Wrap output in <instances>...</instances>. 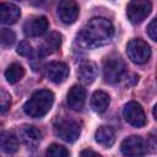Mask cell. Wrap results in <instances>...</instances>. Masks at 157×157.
<instances>
[{
	"label": "cell",
	"instance_id": "1",
	"mask_svg": "<svg viewBox=\"0 0 157 157\" xmlns=\"http://www.w3.org/2000/svg\"><path fill=\"white\" fill-rule=\"evenodd\" d=\"M114 34L112 22L104 17L91 18L78 34L80 42L87 48H97L110 42Z\"/></svg>",
	"mask_w": 157,
	"mask_h": 157
},
{
	"label": "cell",
	"instance_id": "2",
	"mask_svg": "<svg viewBox=\"0 0 157 157\" xmlns=\"http://www.w3.org/2000/svg\"><path fill=\"white\" fill-rule=\"evenodd\" d=\"M54 103V94L48 90L36 91L31 98L25 103L23 110L31 118H42L52 108Z\"/></svg>",
	"mask_w": 157,
	"mask_h": 157
},
{
	"label": "cell",
	"instance_id": "3",
	"mask_svg": "<svg viewBox=\"0 0 157 157\" xmlns=\"http://www.w3.org/2000/svg\"><path fill=\"white\" fill-rule=\"evenodd\" d=\"M126 53L129 59L135 64H145L151 56L150 45L141 38L131 39L126 45Z\"/></svg>",
	"mask_w": 157,
	"mask_h": 157
},
{
	"label": "cell",
	"instance_id": "4",
	"mask_svg": "<svg viewBox=\"0 0 157 157\" xmlns=\"http://www.w3.org/2000/svg\"><path fill=\"white\" fill-rule=\"evenodd\" d=\"M54 132L66 142H74L80 137L81 128L72 119H60L54 124Z\"/></svg>",
	"mask_w": 157,
	"mask_h": 157
},
{
	"label": "cell",
	"instance_id": "5",
	"mask_svg": "<svg viewBox=\"0 0 157 157\" xmlns=\"http://www.w3.org/2000/svg\"><path fill=\"white\" fill-rule=\"evenodd\" d=\"M120 151L125 157H142L147 152V145L141 136L131 135L123 140Z\"/></svg>",
	"mask_w": 157,
	"mask_h": 157
},
{
	"label": "cell",
	"instance_id": "6",
	"mask_svg": "<svg viewBox=\"0 0 157 157\" xmlns=\"http://www.w3.org/2000/svg\"><path fill=\"white\" fill-rule=\"evenodd\" d=\"M124 72H125V64L120 58L113 56V58H108L104 61L103 76H104V80L107 82L117 83L121 78Z\"/></svg>",
	"mask_w": 157,
	"mask_h": 157
},
{
	"label": "cell",
	"instance_id": "7",
	"mask_svg": "<svg viewBox=\"0 0 157 157\" xmlns=\"http://www.w3.org/2000/svg\"><path fill=\"white\" fill-rule=\"evenodd\" d=\"M123 115L124 119L132 126L135 128H141L146 124V115L145 112L141 107V104H139L137 102H129L125 104L124 109H123Z\"/></svg>",
	"mask_w": 157,
	"mask_h": 157
},
{
	"label": "cell",
	"instance_id": "8",
	"mask_svg": "<svg viewBox=\"0 0 157 157\" xmlns=\"http://www.w3.org/2000/svg\"><path fill=\"white\" fill-rule=\"evenodd\" d=\"M151 9L152 5L150 1H145V0L131 1L128 4L126 15L132 23H140L150 15Z\"/></svg>",
	"mask_w": 157,
	"mask_h": 157
},
{
	"label": "cell",
	"instance_id": "9",
	"mask_svg": "<svg viewBox=\"0 0 157 157\" xmlns=\"http://www.w3.org/2000/svg\"><path fill=\"white\" fill-rule=\"evenodd\" d=\"M58 16L66 25L74 23L78 16V5L71 0L60 1L58 5Z\"/></svg>",
	"mask_w": 157,
	"mask_h": 157
},
{
	"label": "cell",
	"instance_id": "10",
	"mask_svg": "<svg viewBox=\"0 0 157 157\" xmlns=\"http://www.w3.org/2000/svg\"><path fill=\"white\" fill-rule=\"evenodd\" d=\"M48 27H49V23H48L47 17L37 16V17L28 20L25 23L23 29H25L26 36H28V37H39L47 32Z\"/></svg>",
	"mask_w": 157,
	"mask_h": 157
},
{
	"label": "cell",
	"instance_id": "11",
	"mask_svg": "<svg viewBox=\"0 0 157 157\" xmlns=\"http://www.w3.org/2000/svg\"><path fill=\"white\" fill-rule=\"evenodd\" d=\"M21 141L28 147H36L42 140V131L33 125H22L18 129Z\"/></svg>",
	"mask_w": 157,
	"mask_h": 157
},
{
	"label": "cell",
	"instance_id": "12",
	"mask_svg": "<svg viewBox=\"0 0 157 157\" xmlns=\"http://www.w3.org/2000/svg\"><path fill=\"white\" fill-rule=\"evenodd\" d=\"M47 76L52 82H64L69 76V66L61 61H53L47 66Z\"/></svg>",
	"mask_w": 157,
	"mask_h": 157
},
{
	"label": "cell",
	"instance_id": "13",
	"mask_svg": "<svg viewBox=\"0 0 157 157\" xmlns=\"http://www.w3.org/2000/svg\"><path fill=\"white\" fill-rule=\"evenodd\" d=\"M67 104L74 110H81L86 101V90L80 85H74L67 93Z\"/></svg>",
	"mask_w": 157,
	"mask_h": 157
},
{
	"label": "cell",
	"instance_id": "14",
	"mask_svg": "<svg viewBox=\"0 0 157 157\" xmlns=\"http://www.w3.org/2000/svg\"><path fill=\"white\" fill-rule=\"evenodd\" d=\"M21 16V10L17 5L11 2H0V22L5 25H13Z\"/></svg>",
	"mask_w": 157,
	"mask_h": 157
},
{
	"label": "cell",
	"instance_id": "15",
	"mask_svg": "<svg viewBox=\"0 0 157 157\" xmlns=\"http://www.w3.org/2000/svg\"><path fill=\"white\" fill-rule=\"evenodd\" d=\"M61 45V34L58 32H52L44 40V43L39 47L38 54L40 56L49 55L54 52H56Z\"/></svg>",
	"mask_w": 157,
	"mask_h": 157
},
{
	"label": "cell",
	"instance_id": "16",
	"mask_svg": "<svg viewBox=\"0 0 157 157\" xmlns=\"http://www.w3.org/2000/svg\"><path fill=\"white\" fill-rule=\"evenodd\" d=\"M78 77L86 85L92 83L97 77V65L90 60L83 61L78 69Z\"/></svg>",
	"mask_w": 157,
	"mask_h": 157
},
{
	"label": "cell",
	"instance_id": "17",
	"mask_svg": "<svg viewBox=\"0 0 157 157\" xmlns=\"http://www.w3.org/2000/svg\"><path fill=\"white\" fill-rule=\"evenodd\" d=\"M94 139L99 145H102L104 147H109L115 141V132H114L113 128L103 125L97 129V131L94 134Z\"/></svg>",
	"mask_w": 157,
	"mask_h": 157
},
{
	"label": "cell",
	"instance_id": "18",
	"mask_svg": "<svg viewBox=\"0 0 157 157\" xmlns=\"http://www.w3.org/2000/svg\"><path fill=\"white\" fill-rule=\"evenodd\" d=\"M0 148L6 153H15L18 150L17 137L9 131L0 132Z\"/></svg>",
	"mask_w": 157,
	"mask_h": 157
},
{
	"label": "cell",
	"instance_id": "19",
	"mask_svg": "<svg viewBox=\"0 0 157 157\" xmlns=\"http://www.w3.org/2000/svg\"><path fill=\"white\" fill-rule=\"evenodd\" d=\"M109 102H110V98L108 93L103 91H96L91 97V107L94 112H98V113L104 112L108 108Z\"/></svg>",
	"mask_w": 157,
	"mask_h": 157
},
{
	"label": "cell",
	"instance_id": "20",
	"mask_svg": "<svg viewBox=\"0 0 157 157\" xmlns=\"http://www.w3.org/2000/svg\"><path fill=\"white\" fill-rule=\"evenodd\" d=\"M25 76V69L18 63H12L5 71V78L9 83H17Z\"/></svg>",
	"mask_w": 157,
	"mask_h": 157
},
{
	"label": "cell",
	"instance_id": "21",
	"mask_svg": "<svg viewBox=\"0 0 157 157\" xmlns=\"http://www.w3.org/2000/svg\"><path fill=\"white\" fill-rule=\"evenodd\" d=\"M45 156L47 157H69V151L59 144H52L47 148Z\"/></svg>",
	"mask_w": 157,
	"mask_h": 157
},
{
	"label": "cell",
	"instance_id": "22",
	"mask_svg": "<svg viewBox=\"0 0 157 157\" xmlns=\"http://www.w3.org/2000/svg\"><path fill=\"white\" fill-rule=\"evenodd\" d=\"M15 39H16V36H15V33L11 29L4 28V29L0 31V45L1 47H10V45H12Z\"/></svg>",
	"mask_w": 157,
	"mask_h": 157
},
{
	"label": "cell",
	"instance_id": "23",
	"mask_svg": "<svg viewBox=\"0 0 157 157\" xmlns=\"http://www.w3.org/2000/svg\"><path fill=\"white\" fill-rule=\"evenodd\" d=\"M11 105V96L5 90L0 88V114L6 113Z\"/></svg>",
	"mask_w": 157,
	"mask_h": 157
},
{
	"label": "cell",
	"instance_id": "24",
	"mask_svg": "<svg viewBox=\"0 0 157 157\" xmlns=\"http://www.w3.org/2000/svg\"><path fill=\"white\" fill-rule=\"evenodd\" d=\"M17 53L22 56H31L32 53H33V49L32 47L29 45V43L27 42H21L17 47Z\"/></svg>",
	"mask_w": 157,
	"mask_h": 157
},
{
	"label": "cell",
	"instance_id": "25",
	"mask_svg": "<svg viewBox=\"0 0 157 157\" xmlns=\"http://www.w3.org/2000/svg\"><path fill=\"white\" fill-rule=\"evenodd\" d=\"M147 33L152 40H157V20L156 18H153L150 22V25L147 27Z\"/></svg>",
	"mask_w": 157,
	"mask_h": 157
},
{
	"label": "cell",
	"instance_id": "26",
	"mask_svg": "<svg viewBox=\"0 0 157 157\" xmlns=\"http://www.w3.org/2000/svg\"><path fill=\"white\" fill-rule=\"evenodd\" d=\"M80 157H102L99 153L94 152L93 150H90V148H86L83 151H81L80 153Z\"/></svg>",
	"mask_w": 157,
	"mask_h": 157
},
{
	"label": "cell",
	"instance_id": "27",
	"mask_svg": "<svg viewBox=\"0 0 157 157\" xmlns=\"http://www.w3.org/2000/svg\"><path fill=\"white\" fill-rule=\"evenodd\" d=\"M146 145H147V148H150L151 152H155V151H156V137H155L153 135H151V136L148 137Z\"/></svg>",
	"mask_w": 157,
	"mask_h": 157
}]
</instances>
